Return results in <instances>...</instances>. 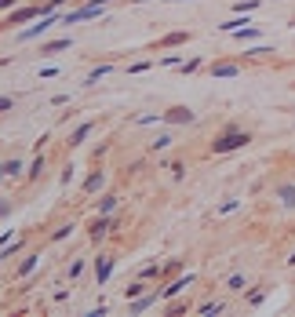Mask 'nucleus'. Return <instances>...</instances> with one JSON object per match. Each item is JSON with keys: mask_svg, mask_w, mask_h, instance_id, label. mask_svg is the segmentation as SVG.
<instances>
[{"mask_svg": "<svg viewBox=\"0 0 295 317\" xmlns=\"http://www.w3.org/2000/svg\"><path fill=\"white\" fill-rule=\"evenodd\" d=\"M55 22H59V15H55V7H51V11L44 15L36 26H30V30H22V33H18V40H33V36H40V33L48 30V26H55Z\"/></svg>", "mask_w": 295, "mask_h": 317, "instance_id": "obj_1", "label": "nucleus"}, {"mask_svg": "<svg viewBox=\"0 0 295 317\" xmlns=\"http://www.w3.org/2000/svg\"><path fill=\"white\" fill-rule=\"evenodd\" d=\"M244 142H248V135L229 132V135H223V139H215V150H219V153H226V150H237V146H244Z\"/></svg>", "mask_w": 295, "mask_h": 317, "instance_id": "obj_2", "label": "nucleus"}, {"mask_svg": "<svg viewBox=\"0 0 295 317\" xmlns=\"http://www.w3.org/2000/svg\"><path fill=\"white\" fill-rule=\"evenodd\" d=\"M161 120H171V124H190V120H193V113H190L186 106H171L168 113H161Z\"/></svg>", "mask_w": 295, "mask_h": 317, "instance_id": "obj_3", "label": "nucleus"}, {"mask_svg": "<svg viewBox=\"0 0 295 317\" xmlns=\"http://www.w3.org/2000/svg\"><path fill=\"white\" fill-rule=\"evenodd\" d=\"M109 274H113V259H98V263H95V277H98V284H102Z\"/></svg>", "mask_w": 295, "mask_h": 317, "instance_id": "obj_4", "label": "nucleus"}, {"mask_svg": "<svg viewBox=\"0 0 295 317\" xmlns=\"http://www.w3.org/2000/svg\"><path fill=\"white\" fill-rule=\"evenodd\" d=\"M33 15H40V7H26V11H15V15H11V26H22V22H30Z\"/></svg>", "mask_w": 295, "mask_h": 317, "instance_id": "obj_5", "label": "nucleus"}, {"mask_svg": "<svg viewBox=\"0 0 295 317\" xmlns=\"http://www.w3.org/2000/svg\"><path fill=\"white\" fill-rule=\"evenodd\" d=\"M106 73H109V66H95V70H91V73H88V84H95V80H102V77H106Z\"/></svg>", "mask_w": 295, "mask_h": 317, "instance_id": "obj_6", "label": "nucleus"}, {"mask_svg": "<svg viewBox=\"0 0 295 317\" xmlns=\"http://www.w3.org/2000/svg\"><path fill=\"white\" fill-rule=\"evenodd\" d=\"M233 36H237V40H252V36H259V30H255V26H248V30H237Z\"/></svg>", "mask_w": 295, "mask_h": 317, "instance_id": "obj_7", "label": "nucleus"}, {"mask_svg": "<svg viewBox=\"0 0 295 317\" xmlns=\"http://www.w3.org/2000/svg\"><path fill=\"white\" fill-rule=\"evenodd\" d=\"M88 132H91V124H80L77 132H73V142H84V139H88Z\"/></svg>", "mask_w": 295, "mask_h": 317, "instance_id": "obj_8", "label": "nucleus"}, {"mask_svg": "<svg viewBox=\"0 0 295 317\" xmlns=\"http://www.w3.org/2000/svg\"><path fill=\"white\" fill-rule=\"evenodd\" d=\"M113 204H117L113 197H102V201H98V211H102V215H109V211H113Z\"/></svg>", "mask_w": 295, "mask_h": 317, "instance_id": "obj_9", "label": "nucleus"}, {"mask_svg": "<svg viewBox=\"0 0 295 317\" xmlns=\"http://www.w3.org/2000/svg\"><path fill=\"white\" fill-rule=\"evenodd\" d=\"M215 77H237V66H215Z\"/></svg>", "mask_w": 295, "mask_h": 317, "instance_id": "obj_10", "label": "nucleus"}, {"mask_svg": "<svg viewBox=\"0 0 295 317\" xmlns=\"http://www.w3.org/2000/svg\"><path fill=\"white\" fill-rule=\"evenodd\" d=\"M241 26H248V22H244V18H233V22H226L223 30H226V33H237V30H241Z\"/></svg>", "mask_w": 295, "mask_h": 317, "instance_id": "obj_11", "label": "nucleus"}, {"mask_svg": "<svg viewBox=\"0 0 295 317\" xmlns=\"http://www.w3.org/2000/svg\"><path fill=\"white\" fill-rule=\"evenodd\" d=\"M62 48H69V40H51V44H48V48H44V51L51 55V51H62Z\"/></svg>", "mask_w": 295, "mask_h": 317, "instance_id": "obj_12", "label": "nucleus"}, {"mask_svg": "<svg viewBox=\"0 0 295 317\" xmlns=\"http://www.w3.org/2000/svg\"><path fill=\"white\" fill-rule=\"evenodd\" d=\"M281 197H284V204H295V186H284Z\"/></svg>", "mask_w": 295, "mask_h": 317, "instance_id": "obj_13", "label": "nucleus"}, {"mask_svg": "<svg viewBox=\"0 0 295 317\" xmlns=\"http://www.w3.org/2000/svg\"><path fill=\"white\" fill-rule=\"evenodd\" d=\"M168 146H171V135H161V139L153 142V150H168Z\"/></svg>", "mask_w": 295, "mask_h": 317, "instance_id": "obj_14", "label": "nucleus"}, {"mask_svg": "<svg viewBox=\"0 0 295 317\" xmlns=\"http://www.w3.org/2000/svg\"><path fill=\"white\" fill-rule=\"evenodd\" d=\"M98 186H102V175H91V179L84 182V190H98Z\"/></svg>", "mask_w": 295, "mask_h": 317, "instance_id": "obj_15", "label": "nucleus"}, {"mask_svg": "<svg viewBox=\"0 0 295 317\" xmlns=\"http://www.w3.org/2000/svg\"><path fill=\"white\" fill-rule=\"evenodd\" d=\"M150 303H153V295H150V299H139V303L131 306V310H135V314H142V310H146V306H150Z\"/></svg>", "mask_w": 295, "mask_h": 317, "instance_id": "obj_16", "label": "nucleus"}, {"mask_svg": "<svg viewBox=\"0 0 295 317\" xmlns=\"http://www.w3.org/2000/svg\"><path fill=\"white\" fill-rule=\"evenodd\" d=\"M15 4V0H0V7H11Z\"/></svg>", "mask_w": 295, "mask_h": 317, "instance_id": "obj_17", "label": "nucleus"}, {"mask_svg": "<svg viewBox=\"0 0 295 317\" xmlns=\"http://www.w3.org/2000/svg\"><path fill=\"white\" fill-rule=\"evenodd\" d=\"M0 179H4V168H0Z\"/></svg>", "mask_w": 295, "mask_h": 317, "instance_id": "obj_18", "label": "nucleus"}]
</instances>
